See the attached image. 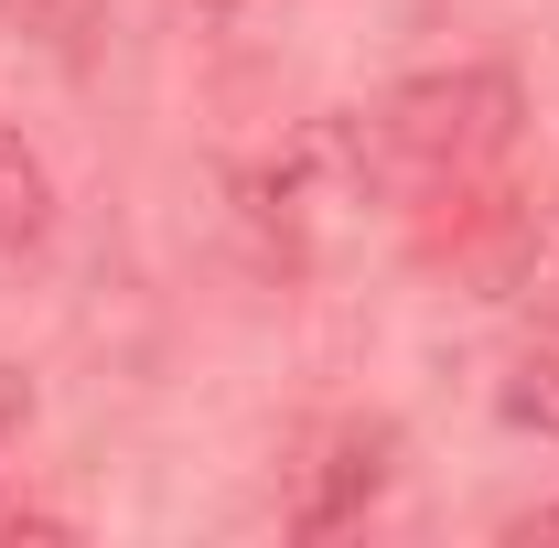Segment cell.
I'll return each instance as SVG.
<instances>
[{"label":"cell","instance_id":"obj_4","mask_svg":"<svg viewBox=\"0 0 559 548\" xmlns=\"http://www.w3.org/2000/svg\"><path fill=\"white\" fill-rule=\"evenodd\" d=\"M495 409L516 419V430H559V344H549V355H516V366H506Z\"/></svg>","mask_w":559,"mask_h":548},{"label":"cell","instance_id":"obj_2","mask_svg":"<svg viewBox=\"0 0 559 548\" xmlns=\"http://www.w3.org/2000/svg\"><path fill=\"white\" fill-rule=\"evenodd\" d=\"M388 474H399V430H388V419H345V430L312 452V484H301L290 527H301V538H345L355 516L388 495Z\"/></svg>","mask_w":559,"mask_h":548},{"label":"cell","instance_id":"obj_6","mask_svg":"<svg viewBox=\"0 0 559 548\" xmlns=\"http://www.w3.org/2000/svg\"><path fill=\"white\" fill-rule=\"evenodd\" d=\"M22 409H33V388H22V377H11V366H0V441H11V430H22Z\"/></svg>","mask_w":559,"mask_h":548},{"label":"cell","instance_id":"obj_7","mask_svg":"<svg viewBox=\"0 0 559 548\" xmlns=\"http://www.w3.org/2000/svg\"><path fill=\"white\" fill-rule=\"evenodd\" d=\"M516 538H559V505H549V516H527V527H516Z\"/></svg>","mask_w":559,"mask_h":548},{"label":"cell","instance_id":"obj_1","mask_svg":"<svg viewBox=\"0 0 559 548\" xmlns=\"http://www.w3.org/2000/svg\"><path fill=\"white\" fill-rule=\"evenodd\" d=\"M377 162L388 172H409V183H463V172H485L495 151L516 140V75L506 65H463V75H419L399 86L377 119Z\"/></svg>","mask_w":559,"mask_h":548},{"label":"cell","instance_id":"obj_3","mask_svg":"<svg viewBox=\"0 0 559 548\" xmlns=\"http://www.w3.org/2000/svg\"><path fill=\"white\" fill-rule=\"evenodd\" d=\"M55 237V172L33 162V140L0 119V259H33Z\"/></svg>","mask_w":559,"mask_h":548},{"label":"cell","instance_id":"obj_5","mask_svg":"<svg viewBox=\"0 0 559 548\" xmlns=\"http://www.w3.org/2000/svg\"><path fill=\"white\" fill-rule=\"evenodd\" d=\"M86 11H97V0H0V22H11V33H44V44H75Z\"/></svg>","mask_w":559,"mask_h":548}]
</instances>
